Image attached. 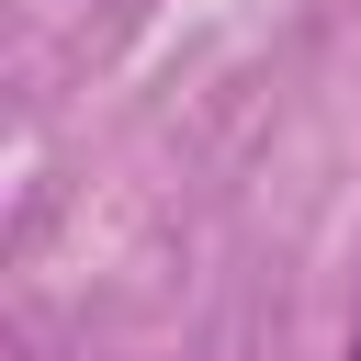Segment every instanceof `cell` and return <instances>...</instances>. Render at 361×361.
<instances>
[{
	"label": "cell",
	"instance_id": "obj_1",
	"mask_svg": "<svg viewBox=\"0 0 361 361\" xmlns=\"http://www.w3.org/2000/svg\"><path fill=\"white\" fill-rule=\"evenodd\" d=\"M350 361H361V327H350Z\"/></svg>",
	"mask_w": 361,
	"mask_h": 361
}]
</instances>
